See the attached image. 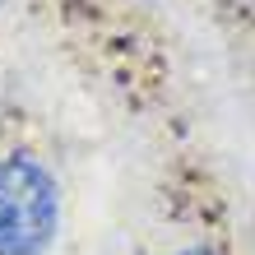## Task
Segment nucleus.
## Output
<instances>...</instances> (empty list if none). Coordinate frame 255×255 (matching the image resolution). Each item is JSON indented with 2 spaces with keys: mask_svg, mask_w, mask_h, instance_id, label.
Listing matches in <instances>:
<instances>
[{
  "mask_svg": "<svg viewBox=\"0 0 255 255\" xmlns=\"http://www.w3.org/2000/svg\"><path fill=\"white\" fill-rule=\"evenodd\" d=\"M61 232V186L28 153L0 158V255H47Z\"/></svg>",
  "mask_w": 255,
  "mask_h": 255,
  "instance_id": "nucleus-1",
  "label": "nucleus"
},
{
  "mask_svg": "<svg viewBox=\"0 0 255 255\" xmlns=\"http://www.w3.org/2000/svg\"><path fill=\"white\" fill-rule=\"evenodd\" d=\"M237 5H242V9H255V0H237Z\"/></svg>",
  "mask_w": 255,
  "mask_h": 255,
  "instance_id": "nucleus-2",
  "label": "nucleus"
},
{
  "mask_svg": "<svg viewBox=\"0 0 255 255\" xmlns=\"http://www.w3.org/2000/svg\"><path fill=\"white\" fill-rule=\"evenodd\" d=\"M176 255H209V251H176Z\"/></svg>",
  "mask_w": 255,
  "mask_h": 255,
  "instance_id": "nucleus-3",
  "label": "nucleus"
},
{
  "mask_svg": "<svg viewBox=\"0 0 255 255\" xmlns=\"http://www.w3.org/2000/svg\"><path fill=\"white\" fill-rule=\"evenodd\" d=\"M0 5H5V0H0Z\"/></svg>",
  "mask_w": 255,
  "mask_h": 255,
  "instance_id": "nucleus-4",
  "label": "nucleus"
}]
</instances>
